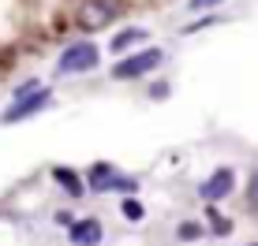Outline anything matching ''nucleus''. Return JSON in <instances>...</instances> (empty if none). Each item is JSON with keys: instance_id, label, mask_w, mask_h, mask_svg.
<instances>
[{"instance_id": "f257e3e1", "label": "nucleus", "mask_w": 258, "mask_h": 246, "mask_svg": "<svg viewBox=\"0 0 258 246\" xmlns=\"http://www.w3.org/2000/svg\"><path fill=\"white\" fill-rule=\"evenodd\" d=\"M116 12H120L116 0H83L79 23H83V30H105V26L116 19Z\"/></svg>"}, {"instance_id": "f03ea898", "label": "nucleus", "mask_w": 258, "mask_h": 246, "mask_svg": "<svg viewBox=\"0 0 258 246\" xmlns=\"http://www.w3.org/2000/svg\"><path fill=\"white\" fill-rule=\"evenodd\" d=\"M90 67H97V49L90 45V41H83V45H71L64 56L56 60V71L60 75H75V71H90Z\"/></svg>"}, {"instance_id": "7ed1b4c3", "label": "nucleus", "mask_w": 258, "mask_h": 246, "mask_svg": "<svg viewBox=\"0 0 258 246\" xmlns=\"http://www.w3.org/2000/svg\"><path fill=\"white\" fill-rule=\"evenodd\" d=\"M161 56H165L161 49H146V52H139V56H127V60H120V64L112 67V75H116V78H139V75L154 71V67L161 64Z\"/></svg>"}, {"instance_id": "20e7f679", "label": "nucleus", "mask_w": 258, "mask_h": 246, "mask_svg": "<svg viewBox=\"0 0 258 246\" xmlns=\"http://www.w3.org/2000/svg\"><path fill=\"white\" fill-rule=\"evenodd\" d=\"M49 104V90H34L30 97H19L8 108V116H4V123H19V119H26V116H34L38 108H45Z\"/></svg>"}, {"instance_id": "39448f33", "label": "nucleus", "mask_w": 258, "mask_h": 246, "mask_svg": "<svg viewBox=\"0 0 258 246\" xmlns=\"http://www.w3.org/2000/svg\"><path fill=\"white\" fill-rule=\"evenodd\" d=\"M232 183H236L232 168H217L206 183H202V198H206V201H221L228 190H232Z\"/></svg>"}, {"instance_id": "423d86ee", "label": "nucleus", "mask_w": 258, "mask_h": 246, "mask_svg": "<svg viewBox=\"0 0 258 246\" xmlns=\"http://www.w3.org/2000/svg\"><path fill=\"white\" fill-rule=\"evenodd\" d=\"M90 187H94V190H112V187L131 190V179H116V172H112L109 164H97V168L90 172Z\"/></svg>"}, {"instance_id": "0eeeda50", "label": "nucleus", "mask_w": 258, "mask_h": 246, "mask_svg": "<svg viewBox=\"0 0 258 246\" xmlns=\"http://www.w3.org/2000/svg\"><path fill=\"white\" fill-rule=\"evenodd\" d=\"M71 242H75V246H97V242H101V224H97V220L71 224Z\"/></svg>"}, {"instance_id": "6e6552de", "label": "nucleus", "mask_w": 258, "mask_h": 246, "mask_svg": "<svg viewBox=\"0 0 258 246\" xmlns=\"http://www.w3.org/2000/svg\"><path fill=\"white\" fill-rule=\"evenodd\" d=\"M52 179H56L68 194H83V183L75 179V172H71V168H52Z\"/></svg>"}, {"instance_id": "1a4fd4ad", "label": "nucleus", "mask_w": 258, "mask_h": 246, "mask_svg": "<svg viewBox=\"0 0 258 246\" xmlns=\"http://www.w3.org/2000/svg\"><path fill=\"white\" fill-rule=\"evenodd\" d=\"M142 38H146V30H123V34L112 38V52H123L127 45H135V41H142Z\"/></svg>"}, {"instance_id": "9d476101", "label": "nucleus", "mask_w": 258, "mask_h": 246, "mask_svg": "<svg viewBox=\"0 0 258 246\" xmlns=\"http://www.w3.org/2000/svg\"><path fill=\"white\" fill-rule=\"evenodd\" d=\"M123 216H127V220H142V205H139L135 198L123 201Z\"/></svg>"}, {"instance_id": "9b49d317", "label": "nucleus", "mask_w": 258, "mask_h": 246, "mask_svg": "<svg viewBox=\"0 0 258 246\" xmlns=\"http://www.w3.org/2000/svg\"><path fill=\"white\" fill-rule=\"evenodd\" d=\"M199 235H202L199 224H183V227H180V239H199Z\"/></svg>"}, {"instance_id": "f8f14e48", "label": "nucleus", "mask_w": 258, "mask_h": 246, "mask_svg": "<svg viewBox=\"0 0 258 246\" xmlns=\"http://www.w3.org/2000/svg\"><path fill=\"white\" fill-rule=\"evenodd\" d=\"M217 4H221V0H191L195 12H202V8H217Z\"/></svg>"}, {"instance_id": "ddd939ff", "label": "nucleus", "mask_w": 258, "mask_h": 246, "mask_svg": "<svg viewBox=\"0 0 258 246\" xmlns=\"http://www.w3.org/2000/svg\"><path fill=\"white\" fill-rule=\"evenodd\" d=\"M251 205L258 209V175H254V179H251Z\"/></svg>"}]
</instances>
